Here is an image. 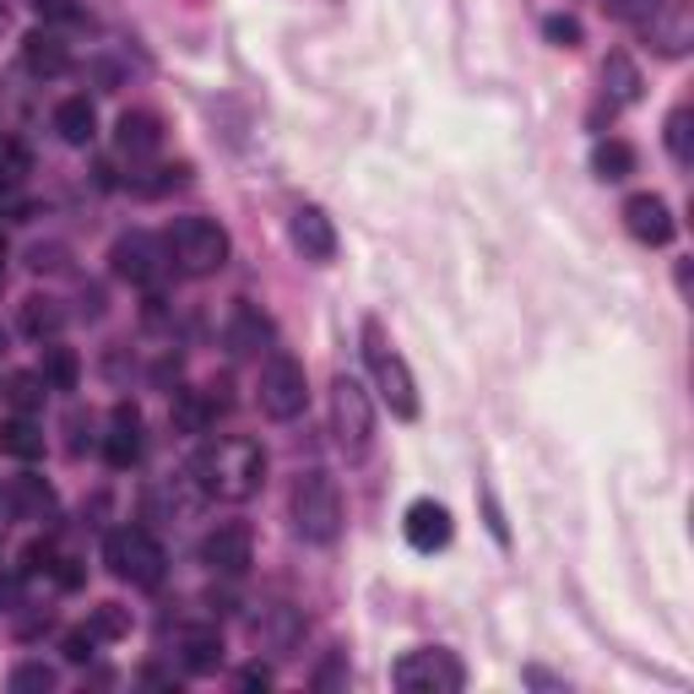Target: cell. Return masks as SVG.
Wrapping results in <instances>:
<instances>
[{"label":"cell","mask_w":694,"mask_h":694,"mask_svg":"<svg viewBox=\"0 0 694 694\" xmlns=\"http://www.w3.org/2000/svg\"><path fill=\"white\" fill-rule=\"evenodd\" d=\"M195 478H201V489L206 494H217V500H250L255 489H260V478H266V450L255 440H212L201 456H195V467H190Z\"/></svg>","instance_id":"obj_1"},{"label":"cell","mask_w":694,"mask_h":694,"mask_svg":"<svg viewBox=\"0 0 694 694\" xmlns=\"http://www.w3.org/2000/svg\"><path fill=\"white\" fill-rule=\"evenodd\" d=\"M364 364L380 385V402L396 413V418H418V380L407 370V359L391 348L385 325L380 320H364Z\"/></svg>","instance_id":"obj_2"},{"label":"cell","mask_w":694,"mask_h":694,"mask_svg":"<svg viewBox=\"0 0 694 694\" xmlns=\"http://www.w3.org/2000/svg\"><path fill=\"white\" fill-rule=\"evenodd\" d=\"M169 260L185 271V277H212L228 266V234L212 223V217H180L169 228Z\"/></svg>","instance_id":"obj_3"},{"label":"cell","mask_w":694,"mask_h":694,"mask_svg":"<svg viewBox=\"0 0 694 694\" xmlns=\"http://www.w3.org/2000/svg\"><path fill=\"white\" fill-rule=\"evenodd\" d=\"M331 435H337V450L353 456V461L375 440V402L353 375L331 380Z\"/></svg>","instance_id":"obj_4"},{"label":"cell","mask_w":694,"mask_h":694,"mask_svg":"<svg viewBox=\"0 0 694 694\" xmlns=\"http://www.w3.org/2000/svg\"><path fill=\"white\" fill-rule=\"evenodd\" d=\"M293 526L305 543H331L342 532V494H337V478L325 472H305L293 483Z\"/></svg>","instance_id":"obj_5"},{"label":"cell","mask_w":694,"mask_h":694,"mask_svg":"<svg viewBox=\"0 0 694 694\" xmlns=\"http://www.w3.org/2000/svg\"><path fill=\"white\" fill-rule=\"evenodd\" d=\"M255 396H260V413H266V418H277V424L299 418V413H305V402H310L305 364H299V359H288V353H271V359L260 364Z\"/></svg>","instance_id":"obj_6"},{"label":"cell","mask_w":694,"mask_h":694,"mask_svg":"<svg viewBox=\"0 0 694 694\" xmlns=\"http://www.w3.org/2000/svg\"><path fill=\"white\" fill-rule=\"evenodd\" d=\"M104 559L109 569L130 580V586H158L163 580V548H158V537L147 532V526H120V532H109V543H104Z\"/></svg>","instance_id":"obj_7"},{"label":"cell","mask_w":694,"mask_h":694,"mask_svg":"<svg viewBox=\"0 0 694 694\" xmlns=\"http://www.w3.org/2000/svg\"><path fill=\"white\" fill-rule=\"evenodd\" d=\"M461 662L450 656V651H407L402 662H396V690L402 694H456L461 690Z\"/></svg>","instance_id":"obj_8"},{"label":"cell","mask_w":694,"mask_h":694,"mask_svg":"<svg viewBox=\"0 0 694 694\" xmlns=\"http://www.w3.org/2000/svg\"><path fill=\"white\" fill-rule=\"evenodd\" d=\"M201 559L217 575H245L250 569V526L245 521H223L201 537Z\"/></svg>","instance_id":"obj_9"},{"label":"cell","mask_w":694,"mask_h":694,"mask_svg":"<svg viewBox=\"0 0 694 694\" xmlns=\"http://www.w3.org/2000/svg\"><path fill=\"white\" fill-rule=\"evenodd\" d=\"M645 33L662 55H684L690 50V33H694V17H690V0H662L651 17H645Z\"/></svg>","instance_id":"obj_10"},{"label":"cell","mask_w":694,"mask_h":694,"mask_svg":"<svg viewBox=\"0 0 694 694\" xmlns=\"http://www.w3.org/2000/svg\"><path fill=\"white\" fill-rule=\"evenodd\" d=\"M402 532H407V543H413L418 554H435V548L450 543V510H445L440 500H413Z\"/></svg>","instance_id":"obj_11"},{"label":"cell","mask_w":694,"mask_h":694,"mask_svg":"<svg viewBox=\"0 0 694 694\" xmlns=\"http://www.w3.org/2000/svg\"><path fill=\"white\" fill-rule=\"evenodd\" d=\"M624 228L640 245H668L673 239V212H668L662 195H630L624 201Z\"/></svg>","instance_id":"obj_12"},{"label":"cell","mask_w":694,"mask_h":694,"mask_svg":"<svg viewBox=\"0 0 694 694\" xmlns=\"http://www.w3.org/2000/svg\"><path fill=\"white\" fill-rule=\"evenodd\" d=\"M293 245L305 250V260H331L337 255V228L320 206H299L293 212Z\"/></svg>","instance_id":"obj_13"},{"label":"cell","mask_w":694,"mask_h":694,"mask_svg":"<svg viewBox=\"0 0 694 694\" xmlns=\"http://www.w3.org/2000/svg\"><path fill=\"white\" fill-rule=\"evenodd\" d=\"M104 456H109V467H120V472L141 461V418H136V407H115L109 435H104Z\"/></svg>","instance_id":"obj_14"},{"label":"cell","mask_w":694,"mask_h":694,"mask_svg":"<svg viewBox=\"0 0 694 694\" xmlns=\"http://www.w3.org/2000/svg\"><path fill=\"white\" fill-rule=\"evenodd\" d=\"M217 413H223V396H217V391H180V396H174V429H180V435H206Z\"/></svg>","instance_id":"obj_15"},{"label":"cell","mask_w":694,"mask_h":694,"mask_svg":"<svg viewBox=\"0 0 694 694\" xmlns=\"http://www.w3.org/2000/svg\"><path fill=\"white\" fill-rule=\"evenodd\" d=\"M158 245L147 239V234H130V239H120L115 245V271L126 277V282H152L158 277Z\"/></svg>","instance_id":"obj_16"},{"label":"cell","mask_w":694,"mask_h":694,"mask_svg":"<svg viewBox=\"0 0 694 694\" xmlns=\"http://www.w3.org/2000/svg\"><path fill=\"white\" fill-rule=\"evenodd\" d=\"M22 65L33 71V76H61L71 55H65V44L50 33V28H33L28 39H22Z\"/></svg>","instance_id":"obj_17"},{"label":"cell","mask_w":694,"mask_h":694,"mask_svg":"<svg viewBox=\"0 0 694 694\" xmlns=\"http://www.w3.org/2000/svg\"><path fill=\"white\" fill-rule=\"evenodd\" d=\"M158 141H163V130H158V120H152V115H141V109L120 115V126H115V147H120L126 158H141V152H152Z\"/></svg>","instance_id":"obj_18"},{"label":"cell","mask_w":694,"mask_h":694,"mask_svg":"<svg viewBox=\"0 0 694 694\" xmlns=\"http://www.w3.org/2000/svg\"><path fill=\"white\" fill-rule=\"evenodd\" d=\"M55 130H61L65 147H87V141H93V130H98L93 104H87V98H65L61 109H55Z\"/></svg>","instance_id":"obj_19"},{"label":"cell","mask_w":694,"mask_h":694,"mask_svg":"<svg viewBox=\"0 0 694 694\" xmlns=\"http://www.w3.org/2000/svg\"><path fill=\"white\" fill-rule=\"evenodd\" d=\"M0 450L17 456V461H39L44 456V429L33 418H6L0 424Z\"/></svg>","instance_id":"obj_20"},{"label":"cell","mask_w":694,"mask_h":694,"mask_svg":"<svg viewBox=\"0 0 694 694\" xmlns=\"http://www.w3.org/2000/svg\"><path fill=\"white\" fill-rule=\"evenodd\" d=\"M180 662H185L190 673H217V662H223V640H217V630H185V640H180Z\"/></svg>","instance_id":"obj_21"},{"label":"cell","mask_w":694,"mask_h":694,"mask_svg":"<svg viewBox=\"0 0 694 694\" xmlns=\"http://www.w3.org/2000/svg\"><path fill=\"white\" fill-rule=\"evenodd\" d=\"M11 510H17L22 521H44V515L55 510L50 483H44V478H17V483H11Z\"/></svg>","instance_id":"obj_22"},{"label":"cell","mask_w":694,"mask_h":694,"mask_svg":"<svg viewBox=\"0 0 694 694\" xmlns=\"http://www.w3.org/2000/svg\"><path fill=\"white\" fill-rule=\"evenodd\" d=\"M591 169H597V180H630V174H634L630 141H597V152H591Z\"/></svg>","instance_id":"obj_23"},{"label":"cell","mask_w":694,"mask_h":694,"mask_svg":"<svg viewBox=\"0 0 694 694\" xmlns=\"http://www.w3.org/2000/svg\"><path fill=\"white\" fill-rule=\"evenodd\" d=\"M61 325H65V310L55 299H28V305H22V331H28V337L44 342V337H55Z\"/></svg>","instance_id":"obj_24"},{"label":"cell","mask_w":694,"mask_h":694,"mask_svg":"<svg viewBox=\"0 0 694 694\" xmlns=\"http://www.w3.org/2000/svg\"><path fill=\"white\" fill-rule=\"evenodd\" d=\"M602 82L613 87V104H634V98H640V71H634L630 55H608V65H602Z\"/></svg>","instance_id":"obj_25"},{"label":"cell","mask_w":694,"mask_h":694,"mask_svg":"<svg viewBox=\"0 0 694 694\" xmlns=\"http://www.w3.org/2000/svg\"><path fill=\"white\" fill-rule=\"evenodd\" d=\"M39 375H44V385H55V391H76V353H71V348H50Z\"/></svg>","instance_id":"obj_26"},{"label":"cell","mask_w":694,"mask_h":694,"mask_svg":"<svg viewBox=\"0 0 694 694\" xmlns=\"http://www.w3.org/2000/svg\"><path fill=\"white\" fill-rule=\"evenodd\" d=\"M44 391H50L44 375H11V380H6V396H11V407H17V413L39 407V402H44Z\"/></svg>","instance_id":"obj_27"},{"label":"cell","mask_w":694,"mask_h":694,"mask_svg":"<svg viewBox=\"0 0 694 694\" xmlns=\"http://www.w3.org/2000/svg\"><path fill=\"white\" fill-rule=\"evenodd\" d=\"M87 630L98 634V640H120V634H130V613L126 608H115V602H104L98 613H93V624Z\"/></svg>","instance_id":"obj_28"},{"label":"cell","mask_w":694,"mask_h":694,"mask_svg":"<svg viewBox=\"0 0 694 694\" xmlns=\"http://www.w3.org/2000/svg\"><path fill=\"white\" fill-rule=\"evenodd\" d=\"M11 690L17 694H28V690H55V668H44V662H22L17 673H11Z\"/></svg>","instance_id":"obj_29"},{"label":"cell","mask_w":694,"mask_h":694,"mask_svg":"<svg viewBox=\"0 0 694 694\" xmlns=\"http://www.w3.org/2000/svg\"><path fill=\"white\" fill-rule=\"evenodd\" d=\"M260 337H266V320L255 316V310H239V320H234V353H250Z\"/></svg>","instance_id":"obj_30"},{"label":"cell","mask_w":694,"mask_h":694,"mask_svg":"<svg viewBox=\"0 0 694 694\" xmlns=\"http://www.w3.org/2000/svg\"><path fill=\"white\" fill-rule=\"evenodd\" d=\"M668 147L679 163H690V109H673L668 115Z\"/></svg>","instance_id":"obj_31"},{"label":"cell","mask_w":694,"mask_h":694,"mask_svg":"<svg viewBox=\"0 0 694 694\" xmlns=\"http://www.w3.org/2000/svg\"><path fill=\"white\" fill-rule=\"evenodd\" d=\"M543 33H548V44H559V50H575V44H580V22H575V17H548Z\"/></svg>","instance_id":"obj_32"},{"label":"cell","mask_w":694,"mask_h":694,"mask_svg":"<svg viewBox=\"0 0 694 694\" xmlns=\"http://www.w3.org/2000/svg\"><path fill=\"white\" fill-rule=\"evenodd\" d=\"M28 174V152L17 147V141H0V180L11 185V180H22Z\"/></svg>","instance_id":"obj_33"},{"label":"cell","mask_w":694,"mask_h":694,"mask_svg":"<svg viewBox=\"0 0 694 694\" xmlns=\"http://www.w3.org/2000/svg\"><path fill=\"white\" fill-rule=\"evenodd\" d=\"M93 645H98V634H93V630H71L61 640L65 662H87V656H93Z\"/></svg>","instance_id":"obj_34"},{"label":"cell","mask_w":694,"mask_h":694,"mask_svg":"<svg viewBox=\"0 0 694 694\" xmlns=\"http://www.w3.org/2000/svg\"><path fill=\"white\" fill-rule=\"evenodd\" d=\"M33 6H39L44 22H71L76 17V0H33Z\"/></svg>","instance_id":"obj_35"},{"label":"cell","mask_w":694,"mask_h":694,"mask_svg":"<svg viewBox=\"0 0 694 694\" xmlns=\"http://www.w3.org/2000/svg\"><path fill=\"white\" fill-rule=\"evenodd\" d=\"M239 684H245V690H266V684H271V668H260V662H250V668L239 673Z\"/></svg>","instance_id":"obj_36"},{"label":"cell","mask_w":694,"mask_h":694,"mask_svg":"<svg viewBox=\"0 0 694 694\" xmlns=\"http://www.w3.org/2000/svg\"><path fill=\"white\" fill-rule=\"evenodd\" d=\"M645 6H651V11H656V6H662V0H619V11H645Z\"/></svg>","instance_id":"obj_37"},{"label":"cell","mask_w":694,"mask_h":694,"mask_svg":"<svg viewBox=\"0 0 694 694\" xmlns=\"http://www.w3.org/2000/svg\"><path fill=\"white\" fill-rule=\"evenodd\" d=\"M0 260H6V245H0Z\"/></svg>","instance_id":"obj_38"}]
</instances>
